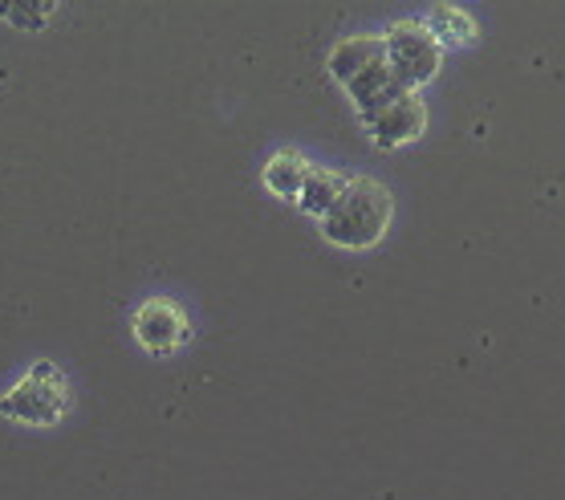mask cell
Here are the masks:
<instances>
[{"label":"cell","mask_w":565,"mask_h":500,"mask_svg":"<svg viewBox=\"0 0 565 500\" xmlns=\"http://www.w3.org/2000/svg\"><path fill=\"white\" fill-rule=\"evenodd\" d=\"M386 57H391V70L395 77L407 86L412 94H419V86H427L431 77L439 74V62H444V45L431 38V29L415 17H403L383 33Z\"/></svg>","instance_id":"277c9868"},{"label":"cell","mask_w":565,"mask_h":500,"mask_svg":"<svg viewBox=\"0 0 565 500\" xmlns=\"http://www.w3.org/2000/svg\"><path fill=\"white\" fill-rule=\"evenodd\" d=\"M424 127H427V106H424V98L412 91L403 94V98H395L386 110H379L374 118H366L371 142L379 147V151L407 147V142H415L419 135H424Z\"/></svg>","instance_id":"8992f818"},{"label":"cell","mask_w":565,"mask_h":500,"mask_svg":"<svg viewBox=\"0 0 565 500\" xmlns=\"http://www.w3.org/2000/svg\"><path fill=\"white\" fill-rule=\"evenodd\" d=\"M306 175H309V163L297 151H277L269 163H265V188H269L273 195H281V200H297Z\"/></svg>","instance_id":"ba28073f"},{"label":"cell","mask_w":565,"mask_h":500,"mask_svg":"<svg viewBox=\"0 0 565 500\" xmlns=\"http://www.w3.org/2000/svg\"><path fill=\"white\" fill-rule=\"evenodd\" d=\"M350 188L347 175H338L330 167H309L306 183H301V195H297V208L306 212V216H326L330 208L342 200V192Z\"/></svg>","instance_id":"52a82bcc"},{"label":"cell","mask_w":565,"mask_h":500,"mask_svg":"<svg viewBox=\"0 0 565 500\" xmlns=\"http://www.w3.org/2000/svg\"><path fill=\"white\" fill-rule=\"evenodd\" d=\"M391 216H395L391 188H383L371 175H359L350 180L342 200L321 216V236L338 248H371L391 228Z\"/></svg>","instance_id":"7a4b0ae2"},{"label":"cell","mask_w":565,"mask_h":500,"mask_svg":"<svg viewBox=\"0 0 565 500\" xmlns=\"http://www.w3.org/2000/svg\"><path fill=\"white\" fill-rule=\"evenodd\" d=\"M424 25L431 29V38L439 45H472L476 38V21L463 9H456V4H436Z\"/></svg>","instance_id":"9c48e42d"},{"label":"cell","mask_w":565,"mask_h":500,"mask_svg":"<svg viewBox=\"0 0 565 500\" xmlns=\"http://www.w3.org/2000/svg\"><path fill=\"white\" fill-rule=\"evenodd\" d=\"M53 13H57V0H0V21L21 33H41Z\"/></svg>","instance_id":"30bf717a"},{"label":"cell","mask_w":565,"mask_h":500,"mask_svg":"<svg viewBox=\"0 0 565 500\" xmlns=\"http://www.w3.org/2000/svg\"><path fill=\"white\" fill-rule=\"evenodd\" d=\"M70 415V379L57 362L38 359L4 395H0V419L25 427H53Z\"/></svg>","instance_id":"3957f363"},{"label":"cell","mask_w":565,"mask_h":500,"mask_svg":"<svg viewBox=\"0 0 565 500\" xmlns=\"http://www.w3.org/2000/svg\"><path fill=\"white\" fill-rule=\"evenodd\" d=\"M326 70H330V77L350 94V103L359 106L362 123L407 94V86H403L395 77V70H391L383 38H374V33L342 38L334 50H330V57H326Z\"/></svg>","instance_id":"6da1fadb"},{"label":"cell","mask_w":565,"mask_h":500,"mask_svg":"<svg viewBox=\"0 0 565 500\" xmlns=\"http://www.w3.org/2000/svg\"><path fill=\"white\" fill-rule=\"evenodd\" d=\"M130 330L139 338V347L154 359H163V354H175V350L192 338V321L183 313L171 297H147L139 309H135V318H130Z\"/></svg>","instance_id":"5b68a950"}]
</instances>
